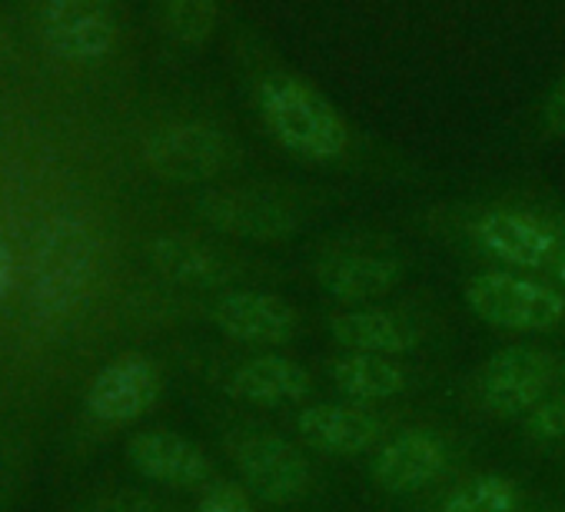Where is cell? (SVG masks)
<instances>
[{"label": "cell", "instance_id": "obj_1", "mask_svg": "<svg viewBox=\"0 0 565 512\" xmlns=\"http://www.w3.org/2000/svg\"><path fill=\"white\" fill-rule=\"evenodd\" d=\"M256 114L276 147L310 163H333L350 153V124L307 81L269 74L256 87Z\"/></svg>", "mask_w": 565, "mask_h": 512}, {"label": "cell", "instance_id": "obj_2", "mask_svg": "<svg viewBox=\"0 0 565 512\" xmlns=\"http://www.w3.org/2000/svg\"><path fill=\"white\" fill-rule=\"evenodd\" d=\"M466 307L505 333H548L565 320L562 290L512 270H486L466 284Z\"/></svg>", "mask_w": 565, "mask_h": 512}, {"label": "cell", "instance_id": "obj_3", "mask_svg": "<svg viewBox=\"0 0 565 512\" xmlns=\"http://www.w3.org/2000/svg\"><path fill=\"white\" fill-rule=\"evenodd\" d=\"M226 452L239 469L246 489L269 505L300 502L313 482L307 456L269 429H236L226 436Z\"/></svg>", "mask_w": 565, "mask_h": 512}, {"label": "cell", "instance_id": "obj_4", "mask_svg": "<svg viewBox=\"0 0 565 512\" xmlns=\"http://www.w3.org/2000/svg\"><path fill=\"white\" fill-rule=\"evenodd\" d=\"M143 160L160 180L200 183L226 173L236 160V147L226 130L206 120H173L157 127L143 140Z\"/></svg>", "mask_w": 565, "mask_h": 512}, {"label": "cell", "instance_id": "obj_5", "mask_svg": "<svg viewBox=\"0 0 565 512\" xmlns=\"http://www.w3.org/2000/svg\"><path fill=\"white\" fill-rule=\"evenodd\" d=\"M203 220L246 243H282L294 239L303 226L300 210L266 186H220L200 200Z\"/></svg>", "mask_w": 565, "mask_h": 512}, {"label": "cell", "instance_id": "obj_6", "mask_svg": "<svg viewBox=\"0 0 565 512\" xmlns=\"http://www.w3.org/2000/svg\"><path fill=\"white\" fill-rule=\"evenodd\" d=\"M555 383V356L532 343H515L486 360L479 370V399L495 416L532 413Z\"/></svg>", "mask_w": 565, "mask_h": 512}, {"label": "cell", "instance_id": "obj_7", "mask_svg": "<svg viewBox=\"0 0 565 512\" xmlns=\"http://www.w3.org/2000/svg\"><path fill=\"white\" fill-rule=\"evenodd\" d=\"M476 246L509 270H552L562 249V230L545 216L512 206H492L472 223Z\"/></svg>", "mask_w": 565, "mask_h": 512}, {"label": "cell", "instance_id": "obj_8", "mask_svg": "<svg viewBox=\"0 0 565 512\" xmlns=\"http://www.w3.org/2000/svg\"><path fill=\"white\" fill-rule=\"evenodd\" d=\"M41 28L47 44L67 61H100L117 44L114 0H41Z\"/></svg>", "mask_w": 565, "mask_h": 512}, {"label": "cell", "instance_id": "obj_9", "mask_svg": "<svg viewBox=\"0 0 565 512\" xmlns=\"http://www.w3.org/2000/svg\"><path fill=\"white\" fill-rule=\"evenodd\" d=\"M213 323L239 343L282 346L300 330L297 310L266 290H230L213 303Z\"/></svg>", "mask_w": 565, "mask_h": 512}, {"label": "cell", "instance_id": "obj_10", "mask_svg": "<svg viewBox=\"0 0 565 512\" xmlns=\"http://www.w3.org/2000/svg\"><path fill=\"white\" fill-rule=\"evenodd\" d=\"M160 396V373L147 356L127 353L107 363L87 390V409L107 426L140 419Z\"/></svg>", "mask_w": 565, "mask_h": 512}, {"label": "cell", "instance_id": "obj_11", "mask_svg": "<svg viewBox=\"0 0 565 512\" xmlns=\"http://www.w3.org/2000/svg\"><path fill=\"white\" fill-rule=\"evenodd\" d=\"M297 433L307 446L327 456H360L373 449L386 426L363 403H317L297 416Z\"/></svg>", "mask_w": 565, "mask_h": 512}, {"label": "cell", "instance_id": "obj_12", "mask_svg": "<svg viewBox=\"0 0 565 512\" xmlns=\"http://www.w3.org/2000/svg\"><path fill=\"white\" fill-rule=\"evenodd\" d=\"M449 466L446 442L429 429H406L383 442L370 462V476L386 492H416Z\"/></svg>", "mask_w": 565, "mask_h": 512}, {"label": "cell", "instance_id": "obj_13", "mask_svg": "<svg viewBox=\"0 0 565 512\" xmlns=\"http://www.w3.org/2000/svg\"><path fill=\"white\" fill-rule=\"evenodd\" d=\"M403 277L399 260L373 249H337L317 264V287L337 303H370L386 297Z\"/></svg>", "mask_w": 565, "mask_h": 512}, {"label": "cell", "instance_id": "obj_14", "mask_svg": "<svg viewBox=\"0 0 565 512\" xmlns=\"http://www.w3.org/2000/svg\"><path fill=\"white\" fill-rule=\"evenodd\" d=\"M127 456L140 476L160 486H177V489H193L206 482L213 472L210 456L196 442L170 429H150V433L134 436Z\"/></svg>", "mask_w": 565, "mask_h": 512}, {"label": "cell", "instance_id": "obj_15", "mask_svg": "<svg viewBox=\"0 0 565 512\" xmlns=\"http://www.w3.org/2000/svg\"><path fill=\"white\" fill-rule=\"evenodd\" d=\"M230 396L253 403V406H282V403H297L313 390V376L287 356L263 353L233 370L226 380Z\"/></svg>", "mask_w": 565, "mask_h": 512}, {"label": "cell", "instance_id": "obj_16", "mask_svg": "<svg viewBox=\"0 0 565 512\" xmlns=\"http://www.w3.org/2000/svg\"><path fill=\"white\" fill-rule=\"evenodd\" d=\"M330 337L350 353L399 356L419 343V330L386 310H343L330 320Z\"/></svg>", "mask_w": 565, "mask_h": 512}, {"label": "cell", "instance_id": "obj_17", "mask_svg": "<svg viewBox=\"0 0 565 512\" xmlns=\"http://www.w3.org/2000/svg\"><path fill=\"white\" fill-rule=\"evenodd\" d=\"M150 256H153L157 270L163 277L177 280L180 287L213 290V287L230 284V277H233V267L226 264V256L196 236H183V233L157 236L150 246Z\"/></svg>", "mask_w": 565, "mask_h": 512}, {"label": "cell", "instance_id": "obj_18", "mask_svg": "<svg viewBox=\"0 0 565 512\" xmlns=\"http://www.w3.org/2000/svg\"><path fill=\"white\" fill-rule=\"evenodd\" d=\"M330 380L333 386L350 396L353 403H376V399H393L406 390V370L393 363L390 356H373V353H343L330 363Z\"/></svg>", "mask_w": 565, "mask_h": 512}, {"label": "cell", "instance_id": "obj_19", "mask_svg": "<svg viewBox=\"0 0 565 512\" xmlns=\"http://www.w3.org/2000/svg\"><path fill=\"white\" fill-rule=\"evenodd\" d=\"M519 486L505 476H472L459 482L439 505V512H515Z\"/></svg>", "mask_w": 565, "mask_h": 512}, {"label": "cell", "instance_id": "obj_20", "mask_svg": "<svg viewBox=\"0 0 565 512\" xmlns=\"http://www.w3.org/2000/svg\"><path fill=\"white\" fill-rule=\"evenodd\" d=\"M163 24L183 47H203L220 21V0H160Z\"/></svg>", "mask_w": 565, "mask_h": 512}, {"label": "cell", "instance_id": "obj_21", "mask_svg": "<svg viewBox=\"0 0 565 512\" xmlns=\"http://www.w3.org/2000/svg\"><path fill=\"white\" fill-rule=\"evenodd\" d=\"M525 436L535 442H562L565 439V393L545 396L532 413H525Z\"/></svg>", "mask_w": 565, "mask_h": 512}, {"label": "cell", "instance_id": "obj_22", "mask_svg": "<svg viewBox=\"0 0 565 512\" xmlns=\"http://www.w3.org/2000/svg\"><path fill=\"white\" fill-rule=\"evenodd\" d=\"M196 512H253V505H249V495L236 482H216L206 489Z\"/></svg>", "mask_w": 565, "mask_h": 512}, {"label": "cell", "instance_id": "obj_23", "mask_svg": "<svg viewBox=\"0 0 565 512\" xmlns=\"http://www.w3.org/2000/svg\"><path fill=\"white\" fill-rule=\"evenodd\" d=\"M542 124L548 134L555 137H565V77L555 81V87L545 94V104H542Z\"/></svg>", "mask_w": 565, "mask_h": 512}, {"label": "cell", "instance_id": "obj_24", "mask_svg": "<svg viewBox=\"0 0 565 512\" xmlns=\"http://www.w3.org/2000/svg\"><path fill=\"white\" fill-rule=\"evenodd\" d=\"M11 277H14V260H11V249L0 243V294L11 287Z\"/></svg>", "mask_w": 565, "mask_h": 512}, {"label": "cell", "instance_id": "obj_25", "mask_svg": "<svg viewBox=\"0 0 565 512\" xmlns=\"http://www.w3.org/2000/svg\"><path fill=\"white\" fill-rule=\"evenodd\" d=\"M552 277L565 287V236H562V249H558L555 264H552Z\"/></svg>", "mask_w": 565, "mask_h": 512}, {"label": "cell", "instance_id": "obj_26", "mask_svg": "<svg viewBox=\"0 0 565 512\" xmlns=\"http://www.w3.org/2000/svg\"><path fill=\"white\" fill-rule=\"evenodd\" d=\"M8 47V31H4V24H0V51Z\"/></svg>", "mask_w": 565, "mask_h": 512}]
</instances>
